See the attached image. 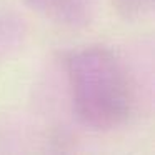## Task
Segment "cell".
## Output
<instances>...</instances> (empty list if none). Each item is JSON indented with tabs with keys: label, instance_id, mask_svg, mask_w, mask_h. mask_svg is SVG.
Listing matches in <instances>:
<instances>
[{
	"label": "cell",
	"instance_id": "1",
	"mask_svg": "<svg viewBox=\"0 0 155 155\" xmlns=\"http://www.w3.org/2000/svg\"><path fill=\"white\" fill-rule=\"evenodd\" d=\"M68 95L78 120L95 130H115L137 107V87L125 60L105 45L74 50L65 60Z\"/></svg>",
	"mask_w": 155,
	"mask_h": 155
},
{
	"label": "cell",
	"instance_id": "2",
	"mask_svg": "<svg viewBox=\"0 0 155 155\" xmlns=\"http://www.w3.org/2000/svg\"><path fill=\"white\" fill-rule=\"evenodd\" d=\"M28 7L67 28H84L90 25L97 10V0H27Z\"/></svg>",
	"mask_w": 155,
	"mask_h": 155
},
{
	"label": "cell",
	"instance_id": "4",
	"mask_svg": "<svg viewBox=\"0 0 155 155\" xmlns=\"http://www.w3.org/2000/svg\"><path fill=\"white\" fill-rule=\"evenodd\" d=\"M114 8L127 20L145 17L153 8V0H114Z\"/></svg>",
	"mask_w": 155,
	"mask_h": 155
},
{
	"label": "cell",
	"instance_id": "3",
	"mask_svg": "<svg viewBox=\"0 0 155 155\" xmlns=\"http://www.w3.org/2000/svg\"><path fill=\"white\" fill-rule=\"evenodd\" d=\"M25 35L24 20L10 12L0 10V58L8 57L10 52L17 50Z\"/></svg>",
	"mask_w": 155,
	"mask_h": 155
}]
</instances>
